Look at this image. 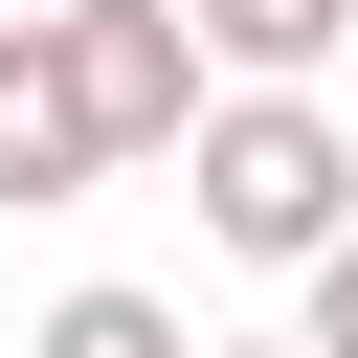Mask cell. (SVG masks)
<instances>
[{"mask_svg": "<svg viewBox=\"0 0 358 358\" xmlns=\"http://www.w3.org/2000/svg\"><path fill=\"white\" fill-rule=\"evenodd\" d=\"M201 358H313V336H201Z\"/></svg>", "mask_w": 358, "mask_h": 358, "instance_id": "52a82bcc", "label": "cell"}, {"mask_svg": "<svg viewBox=\"0 0 358 358\" xmlns=\"http://www.w3.org/2000/svg\"><path fill=\"white\" fill-rule=\"evenodd\" d=\"M291 291H313V313H291V336H313V358H358V224H336V246H313V268H291Z\"/></svg>", "mask_w": 358, "mask_h": 358, "instance_id": "8992f818", "label": "cell"}, {"mask_svg": "<svg viewBox=\"0 0 358 358\" xmlns=\"http://www.w3.org/2000/svg\"><path fill=\"white\" fill-rule=\"evenodd\" d=\"M112 134H90V67H67V0H0V201H90Z\"/></svg>", "mask_w": 358, "mask_h": 358, "instance_id": "3957f363", "label": "cell"}, {"mask_svg": "<svg viewBox=\"0 0 358 358\" xmlns=\"http://www.w3.org/2000/svg\"><path fill=\"white\" fill-rule=\"evenodd\" d=\"M67 67H90V134H112V157H179V134H201V90H224L179 0H67Z\"/></svg>", "mask_w": 358, "mask_h": 358, "instance_id": "7a4b0ae2", "label": "cell"}, {"mask_svg": "<svg viewBox=\"0 0 358 358\" xmlns=\"http://www.w3.org/2000/svg\"><path fill=\"white\" fill-rule=\"evenodd\" d=\"M179 179H201V246H224V268H313V246L358 224V134H336V90H201Z\"/></svg>", "mask_w": 358, "mask_h": 358, "instance_id": "6da1fadb", "label": "cell"}, {"mask_svg": "<svg viewBox=\"0 0 358 358\" xmlns=\"http://www.w3.org/2000/svg\"><path fill=\"white\" fill-rule=\"evenodd\" d=\"M179 22H201L224 90H336L358 67V0H179Z\"/></svg>", "mask_w": 358, "mask_h": 358, "instance_id": "277c9868", "label": "cell"}, {"mask_svg": "<svg viewBox=\"0 0 358 358\" xmlns=\"http://www.w3.org/2000/svg\"><path fill=\"white\" fill-rule=\"evenodd\" d=\"M22 358H201V336H179V291H45Z\"/></svg>", "mask_w": 358, "mask_h": 358, "instance_id": "5b68a950", "label": "cell"}]
</instances>
